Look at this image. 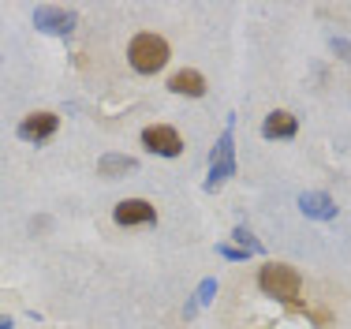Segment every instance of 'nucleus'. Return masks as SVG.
Returning <instances> with one entry per match:
<instances>
[{
	"mask_svg": "<svg viewBox=\"0 0 351 329\" xmlns=\"http://www.w3.org/2000/svg\"><path fill=\"white\" fill-rule=\"evenodd\" d=\"M217 251H221L224 258H247L243 247H232V243H217Z\"/></svg>",
	"mask_w": 351,
	"mask_h": 329,
	"instance_id": "4468645a",
	"label": "nucleus"
},
{
	"mask_svg": "<svg viewBox=\"0 0 351 329\" xmlns=\"http://www.w3.org/2000/svg\"><path fill=\"white\" fill-rule=\"evenodd\" d=\"M142 146H146L149 154H161V157H180L183 154L180 131L169 128V124H149V128L142 131Z\"/></svg>",
	"mask_w": 351,
	"mask_h": 329,
	"instance_id": "39448f33",
	"label": "nucleus"
},
{
	"mask_svg": "<svg viewBox=\"0 0 351 329\" xmlns=\"http://www.w3.org/2000/svg\"><path fill=\"white\" fill-rule=\"evenodd\" d=\"M56 128H60V116L56 113H30V116H23V124H19V139L45 142L56 135Z\"/></svg>",
	"mask_w": 351,
	"mask_h": 329,
	"instance_id": "0eeeda50",
	"label": "nucleus"
},
{
	"mask_svg": "<svg viewBox=\"0 0 351 329\" xmlns=\"http://www.w3.org/2000/svg\"><path fill=\"white\" fill-rule=\"evenodd\" d=\"M232 116H228V128H224L221 142L213 146L210 154V180H206V191H217L228 176H236V146H232Z\"/></svg>",
	"mask_w": 351,
	"mask_h": 329,
	"instance_id": "7ed1b4c3",
	"label": "nucleus"
},
{
	"mask_svg": "<svg viewBox=\"0 0 351 329\" xmlns=\"http://www.w3.org/2000/svg\"><path fill=\"white\" fill-rule=\"evenodd\" d=\"M112 217H116V225L131 229V225H154L157 221V209L149 206L146 198H123V202H116Z\"/></svg>",
	"mask_w": 351,
	"mask_h": 329,
	"instance_id": "423d86ee",
	"label": "nucleus"
},
{
	"mask_svg": "<svg viewBox=\"0 0 351 329\" xmlns=\"http://www.w3.org/2000/svg\"><path fill=\"white\" fill-rule=\"evenodd\" d=\"M258 288L265 296L280 299V303H295L299 299V288H303V277H299L295 266H284V262H269L258 269Z\"/></svg>",
	"mask_w": 351,
	"mask_h": 329,
	"instance_id": "f257e3e1",
	"label": "nucleus"
},
{
	"mask_svg": "<svg viewBox=\"0 0 351 329\" xmlns=\"http://www.w3.org/2000/svg\"><path fill=\"white\" fill-rule=\"evenodd\" d=\"M128 172H138V161L128 157V154H105L101 161H97V176H108V180L128 176Z\"/></svg>",
	"mask_w": 351,
	"mask_h": 329,
	"instance_id": "9b49d317",
	"label": "nucleus"
},
{
	"mask_svg": "<svg viewBox=\"0 0 351 329\" xmlns=\"http://www.w3.org/2000/svg\"><path fill=\"white\" fill-rule=\"evenodd\" d=\"M232 236H236V240L243 243V251H247V255H258V251H262V243H258L254 236H250L247 225H236V232H232Z\"/></svg>",
	"mask_w": 351,
	"mask_h": 329,
	"instance_id": "ddd939ff",
	"label": "nucleus"
},
{
	"mask_svg": "<svg viewBox=\"0 0 351 329\" xmlns=\"http://www.w3.org/2000/svg\"><path fill=\"white\" fill-rule=\"evenodd\" d=\"M0 329H12V318H4V315H0Z\"/></svg>",
	"mask_w": 351,
	"mask_h": 329,
	"instance_id": "dca6fc26",
	"label": "nucleus"
},
{
	"mask_svg": "<svg viewBox=\"0 0 351 329\" xmlns=\"http://www.w3.org/2000/svg\"><path fill=\"white\" fill-rule=\"evenodd\" d=\"M169 90L172 94H183V98H202L206 94V79H202V71H195V67H183V71H176L169 79Z\"/></svg>",
	"mask_w": 351,
	"mask_h": 329,
	"instance_id": "1a4fd4ad",
	"label": "nucleus"
},
{
	"mask_svg": "<svg viewBox=\"0 0 351 329\" xmlns=\"http://www.w3.org/2000/svg\"><path fill=\"white\" fill-rule=\"evenodd\" d=\"M169 41L165 38H157V34H135L131 38V45H128V60L131 67H135L138 75H154V71H161L165 64H169Z\"/></svg>",
	"mask_w": 351,
	"mask_h": 329,
	"instance_id": "f03ea898",
	"label": "nucleus"
},
{
	"mask_svg": "<svg viewBox=\"0 0 351 329\" xmlns=\"http://www.w3.org/2000/svg\"><path fill=\"white\" fill-rule=\"evenodd\" d=\"M295 131H299L295 116H291V113H284V109H277V113H269V116H265V124H262V135H265V139H291Z\"/></svg>",
	"mask_w": 351,
	"mask_h": 329,
	"instance_id": "9d476101",
	"label": "nucleus"
},
{
	"mask_svg": "<svg viewBox=\"0 0 351 329\" xmlns=\"http://www.w3.org/2000/svg\"><path fill=\"white\" fill-rule=\"evenodd\" d=\"M299 209H303L311 221H332V217H337V202L325 195V191H306V195H299Z\"/></svg>",
	"mask_w": 351,
	"mask_h": 329,
	"instance_id": "6e6552de",
	"label": "nucleus"
},
{
	"mask_svg": "<svg viewBox=\"0 0 351 329\" xmlns=\"http://www.w3.org/2000/svg\"><path fill=\"white\" fill-rule=\"evenodd\" d=\"M213 296H217V281H213V277H206V281L198 284V292H195V303H187V315H195L198 307H206Z\"/></svg>",
	"mask_w": 351,
	"mask_h": 329,
	"instance_id": "f8f14e48",
	"label": "nucleus"
},
{
	"mask_svg": "<svg viewBox=\"0 0 351 329\" xmlns=\"http://www.w3.org/2000/svg\"><path fill=\"white\" fill-rule=\"evenodd\" d=\"M75 23H79V15L71 12V8H56V4H41L34 12V27L41 34H56V38H68L75 30Z\"/></svg>",
	"mask_w": 351,
	"mask_h": 329,
	"instance_id": "20e7f679",
	"label": "nucleus"
},
{
	"mask_svg": "<svg viewBox=\"0 0 351 329\" xmlns=\"http://www.w3.org/2000/svg\"><path fill=\"white\" fill-rule=\"evenodd\" d=\"M332 49H337V53H344V60H351V45H348V41H332Z\"/></svg>",
	"mask_w": 351,
	"mask_h": 329,
	"instance_id": "2eb2a0df",
	"label": "nucleus"
}]
</instances>
